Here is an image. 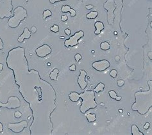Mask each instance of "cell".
Returning a JSON list of instances; mask_svg holds the SVG:
<instances>
[{
  "mask_svg": "<svg viewBox=\"0 0 152 135\" xmlns=\"http://www.w3.org/2000/svg\"><path fill=\"white\" fill-rule=\"evenodd\" d=\"M80 98L82 100V102L80 107V111L81 113H86L87 111L91 109H94L98 105L96 102L95 92L93 90L86 91L80 93Z\"/></svg>",
  "mask_w": 152,
  "mask_h": 135,
  "instance_id": "cell-3",
  "label": "cell"
},
{
  "mask_svg": "<svg viewBox=\"0 0 152 135\" xmlns=\"http://www.w3.org/2000/svg\"><path fill=\"white\" fill-rule=\"evenodd\" d=\"M62 1H66V0H49V3L51 4H55V3L62 2Z\"/></svg>",
  "mask_w": 152,
  "mask_h": 135,
  "instance_id": "cell-33",
  "label": "cell"
},
{
  "mask_svg": "<svg viewBox=\"0 0 152 135\" xmlns=\"http://www.w3.org/2000/svg\"><path fill=\"white\" fill-rule=\"evenodd\" d=\"M100 48L103 51H107L110 48V45L107 41H103L100 44Z\"/></svg>",
  "mask_w": 152,
  "mask_h": 135,
  "instance_id": "cell-23",
  "label": "cell"
},
{
  "mask_svg": "<svg viewBox=\"0 0 152 135\" xmlns=\"http://www.w3.org/2000/svg\"><path fill=\"white\" fill-rule=\"evenodd\" d=\"M84 36V32L82 30H80L78 32H75L72 36H71L69 39H66L64 41V45L65 47H74L78 45L79 40Z\"/></svg>",
  "mask_w": 152,
  "mask_h": 135,
  "instance_id": "cell-7",
  "label": "cell"
},
{
  "mask_svg": "<svg viewBox=\"0 0 152 135\" xmlns=\"http://www.w3.org/2000/svg\"><path fill=\"white\" fill-rule=\"evenodd\" d=\"M7 67L13 71L15 84L23 99L30 105L35 117L37 108L46 102L54 103L55 91L50 84L42 79L35 70H29L24 48L18 46L10 50L6 60Z\"/></svg>",
  "mask_w": 152,
  "mask_h": 135,
  "instance_id": "cell-1",
  "label": "cell"
},
{
  "mask_svg": "<svg viewBox=\"0 0 152 135\" xmlns=\"http://www.w3.org/2000/svg\"><path fill=\"white\" fill-rule=\"evenodd\" d=\"M117 75V71L116 70H112L110 72V77L112 78H116Z\"/></svg>",
  "mask_w": 152,
  "mask_h": 135,
  "instance_id": "cell-26",
  "label": "cell"
},
{
  "mask_svg": "<svg viewBox=\"0 0 152 135\" xmlns=\"http://www.w3.org/2000/svg\"><path fill=\"white\" fill-rule=\"evenodd\" d=\"M117 5L114 0H107L103 4V8L107 10V19L109 25H112L115 19L114 11L116 8Z\"/></svg>",
  "mask_w": 152,
  "mask_h": 135,
  "instance_id": "cell-6",
  "label": "cell"
},
{
  "mask_svg": "<svg viewBox=\"0 0 152 135\" xmlns=\"http://www.w3.org/2000/svg\"><path fill=\"white\" fill-rule=\"evenodd\" d=\"M61 10L63 13H67V12H70L71 17H75L76 16V11L73 8H71L70 6L65 5L62 7Z\"/></svg>",
  "mask_w": 152,
  "mask_h": 135,
  "instance_id": "cell-14",
  "label": "cell"
},
{
  "mask_svg": "<svg viewBox=\"0 0 152 135\" xmlns=\"http://www.w3.org/2000/svg\"><path fill=\"white\" fill-rule=\"evenodd\" d=\"M52 16V12L49 10H45L42 14V18L44 19H46L48 17H50Z\"/></svg>",
  "mask_w": 152,
  "mask_h": 135,
  "instance_id": "cell-24",
  "label": "cell"
},
{
  "mask_svg": "<svg viewBox=\"0 0 152 135\" xmlns=\"http://www.w3.org/2000/svg\"><path fill=\"white\" fill-rule=\"evenodd\" d=\"M115 61H117H117H120V56H115Z\"/></svg>",
  "mask_w": 152,
  "mask_h": 135,
  "instance_id": "cell-40",
  "label": "cell"
},
{
  "mask_svg": "<svg viewBox=\"0 0 152 135\" xmlns=\"http://www.w3.org/2000/svg\"><path fill=\"white\" fill-rule=\"evenodd\" d=\"M13 5L12 0H0V19L9 18L12 16Z\"/></svg>",
  "mask_w": 152,
  "mask_h": 135,
  "instance_id": "cell-5",
  "label": "cell"
},
{
  "mask_svg": "<svg viewBox=\"0 0 152 135\" xmlns=\"http://www.w3.org/2000/svg\"><path fill=\"white\" fill-rule=\"evenodd\" d=\"M125 82L123 80H117V86L119 87H122L125 85Z\"/></svg>",
  "mask_w": 152,
  "mask_h": 135,
  "instance_id": "cell-28",
  "label": "cell"
},
{
  "mask_svg": "<svg viewBox=\"0 0 152 135\" xmlns=\"http://www.w3.org/2000/svg\"><path fill=\"white\" fill-rule=\"evenodd\" d=\"M105 89V84L103 83H99V84H98V85L96 86V88L93 89L95 93H98L100 91H103Z\"/></svg>",
  "mask_w": 152,
  "mask_h": 135,
  "instance_id": "cell-22",
  "label": "cell"
},
{
  "mask_svg": "<svg viewBox=\"0 0 152 135\" xmlns=\"http://www.w3.org/2000/svg\"><path fill=\"white\" fill-rule=\"evenodd\" d=\"M58 74H59V70L58 68H54L49 74V77L53 80H57Z\"/></svg>",
  "mask_w": 152,
  "mask_h": 135,
  "instance_id": "cell-19",
  "label": "cell"
},
{
  "mask_svg": "<svg viewBox=\"0 0 152 135\" xmlns=\"http://www.w3.org/2000/svg\"><path fill=\"white\" fill-rule=\"evenodd\" d=\"M94 6L92 5H88L86 6V8H87V10H91L93 8Z\"/></svg>",
  "mask_w": 152,
  "mask_h": 135,
  "instance_id": "cell-37",
  "label": "cell"
},
{
  "mask_svg": "<svg viewBox=\"0 0 152 135\" xmlns=\"http://www.w3.org/2000/svg\"><path fill=\"white\" fill-rule=\"evenodd\" d=\"M68 18H67V16L66 15H63L61 16V20L62 21H66L67 20Z\"/></svg>",
  "mask_w": 152,
  "mask_h": 135,
  "instance_id": "cell-36",
  "label": "cell"
},
{
  "mask_svg": "<svg viewBox=\"0 0 152 135\" xmlns=\"http://www.w3.org/2000/svg\"><path fill=\"white\" fill-rule=\"evenodd\" d=\"M37 27L36 26H32L31 28V33H33V34H35V33L37 32Z\"/></svg>",
  "mask_w": 152,
  "mask_h": 135,
  "instance_id": "cell-32",
  "label": "cell"
},
{
  "mask_svg": "<svg viewBox=\"0 0 152 135\" xmlns=\"http://www.w3.org/2000/svg\"><path fill=\"white\" fill-rule=\"evenodd\" d=\"M50 30L55 33L58 32H59V27H58V26L57 25V24H54V25H53L50 28Z\"/></svg>",
  "mask_w": 152,
  "mask_h": 135,
  "instance_id": "cell-25",
  "label": "cell"
},
{
  "mask_svg": "<svg viewBox=\"0 0 152 135\" xmlns=\"http://www.w3.org/2000/svg\"><path fill=\"white\" fill-rule=\"evenodd\" d=\"M86 118H87L88 122H89V123H92V122H95L96 120V114L94 113L86 114Z\"/></svg>",
  "mask_w": 152,
  "mask_h": 135,
  "instance_id": "cell-20",
  "label": "cell"
},
{
  "mask_svg": "<svg viewBox=\"0 0 152 135\" xmlns=\"http://www.w3.org/2000/svg\"><path fill=\"white\" fill-rule=\"evenodd\" d=\"M52 48L49 45H46V44L39 46L36 50V55L39 57H41V58H43V57L49 56V55L52 53Z\"/></svg>",
  "mask_w": 152,
  "mask_h": 135,
  "instance_id": "cell-11",
  "label": "cell"
},
{
  "mask_svg": "<svg viewBox=\"0 0 152 135\" xmlns=\"http://www.w3.org/2000/svg\"><path fill=\"white\" fill-rule=\"evenodd\" d=\"M3 67H4V66H3V64L2 63H0V72L1 71H2L3 70Z\"/></svg>",
  "mask_w": 152,
  "mask_h": 135,
  "instance_id": "cell-41",
  "label": "cell"
},
{
  "mask_svg": "<svg viewBox=\"0 0 152 135\" xmlns=\"http://www.w3.org/2000/svg\"><path fill=\"white\" fill-rule=\"evenodd\" d=\"M109 94L112 99H114V100H115L116 101H121V99H122V97L118 96V95L117 94L116 92L114 90L109 91Z\"/></svg>",
  "mask_w": 152,
  "mask_h": 135,
  "instance_id": "cell-17",
  "label": "cell"
},
{
  "mask_svg": "<svg viewBox=\"0 0 152 135\" xmlns=\"http://www.w3.org/2000/svg\"><path fill=\"white\" fill-rule=\"evenodd\" d=\"M149 126H150V124H149V122H146V123L144 125V126H143V129L145 130L148 129L149 127Z\"/></svg>",
  "mask_w": 152,
  "mask_h": 135,
  "instance_id": "cell-34",
  "label": "cell"
},
{
  "mask_svg": "<svg viewBox=\"0 0 152 135\" xmlns=\"http://www.w3.org/2000/svg\"><path fill=\"white\" fill-rule=\"evenodd\" d=\"M22 113L20 112V111H15V113H14V116H15L16 118H21L22 116Z\"/></svg>",
  "mask_w": 152,
  "mask_h": 135,
  "instance_id": "cell-29",
  "label": "cell"
},
{
  "mask_svg": "<svg viewBox=\"0 0 152 135\" xmlns=\"http://www.w3.org/2000/svg\"><path fill=\"white\" fill-rule=\"evenodd\" d=\"M3 48H4V43L2 38L0 37V50H3Z\"/></svg>",
  "mask_w": 152,
  "mask_h": 135,
  "instance_id": "cell-31",
  "label": "cell"
},
{
  "mask_svg": "<svg viewBox=\"0 0 152 135\" xmlns=\"http://www.w3.org/2000/svg\"><path fill=\"white\" fill-rule=\"evenodd\" d=\"M148 57H149L150 60L152 59V51H149V52L148 53Z\"/></svg>",
  "mask_w": 152,
  "mask_h": 135,
  "instance_id": "cell-39",
  "label": "cell"
},
{
  "mask_svg": "<svg viewBox=\"0 0 152 135\" xmlns=\"http://www.w3.org/2000/svg\"><path fill=\"white\" fill-rule=\"evenodd\" d=\"M110 66V62L106 59L100 60L97 61L92 63V67L96 71L99 72H104L108 69Z\"/></svg>",
  "mask_w": 152,
  "mask_h": 135,
  "instance_id": "cell-10",
  "label": "cell"
},
{
  "mask_svg": "<svg viewBox=\"0 0 152 135\" xmlns=\"http://www.w3.org/2000/svg\"><path fill=\"white\" fill-rule=\"evenodd\" d=\"M69 98L70 100L73 102H77L80 100V94L77 92L72 91L69 94Z\"/></svg>",
  "mask_w": 152,
  "mask_h": 135,
  "instance_id": "cell-16",
  "label": "cell"
},
{
  "mask_svg": "<svg viewBox=\"0 0 152 135\" xmlns=\"http://www.w3.org/2000/svg\"><path fill=\"white\" fill-rule=\"evenodd\" d=\"M20 107L21 100L17 97H9L6 103H2L0 102V109L2 107H5L8 109V110H13V109L19 108Z\"/></svg>",
  "mask_w": 152,
  "mask_h": 135,
  "instance_id": "cell-8",
  "label": "cell"
},
{
  "mask_svg": "<svg viewBox=\"0 0 152 135\" xmlns=\"http://www.w3.org/2000/svg\"><path fill=\"white\" fill-rule=\"evenodd\" d=\"M131 134L132 135H144L136 125H132L131 127Z\"/></svg>",
  "mask_w": 152,
  "mask_h": 135,
  "instance_id": "cell-18",
  "label": "cell"
},
{
  "mask_svg": "<svg viewBox=\"0 0 152 135\" xmlns=\"http://www.w3.org/2000/svg\"><path fill=\"white\" fill-rule=\"evenodd\" d=\"M3 131V126L2 122H0V132H2Z\"/></svg>",
  "mask_w": 152,
  "mask_h": 135,
  "instance_id": "cell-38",
  "label": "cell"
},
{
  "mask_svg": "<svg viewBox=\"0 0 152 135\" xmlns=\"http://www.w3.org/2000/svg\"><path fill=\"white\" fill-rule=\"evenodd\" d=\"M94 26L96 28V30L94 32V34L96 35H99L100 34V33L102 32V30H104L105 26L103 24V22L101 21H96L94 23Z\"/></svg>",
  "mask_w": 152,
  "mask_h": 135,
  "instance_id": "cell-15",
  "label": "cell"
},
{
  "mask_svg": "<svg viewBox=\"0 0 152 135\" xmlns=\"http://www.w3.org/2000/svg\"><path fill=\"white\" fill-rule=\"evenodd\" d=\"M27 17V10L24 7L18 6L14 10V15L9 18L7 24L10 28L15 29L19 26L21 23L25 20Z\"/></svg>",
  "mask_w": 152,
  "mask_h": 135,
  "instance_id": "cell-4",
  "label": "cell"
},
{
  "mask_svg": "<svg viewBox=\"0 0 152 135\" xmlns=\"http://www.w3.org/2000/svg\"><path fill=\"white\" fill-rule=\"evenodd\" d=\"M69 70L70 71H72V72H75L76 71V65L72 64L71 66H70L69 67Z\"/></svg>",
  "mask_w": 152,
  "mask_h": 135,
  "instance_id": "cell-30",
  "label": "cell"
},
{
  "mask_svg": "<svg viewBox=\"0 0 152 135\" xmlns=\"http://www.w3.org/2000/svg\"><path fill=\"white\" fill-rule=\"evenodd\" d=\"M28 127V122L26 120L18 122V123H8V129L14 133H20Z\"/></svg>",
  "mask_w": 152,
  "mask_h": 135,
  "instance_id": "cell-9",
  "label": "cell"
},
{
  "mask_svg": "<svg viewBox=\"0 0 152 135\" xmlns=\"http://www.w3.org/2000/svg\"><path fill=\"white\" fill-rule=\"evenodd\" d=\"M64 32H65V34H66L67 35H71V30H70V29H65V30H64Z\"/></svg>",
  "mask_w": 152,
  "mask_h": 135,
  "instance_id": "cell-35",
  "label": "cell"
},
{
  "mask_svg": "<svg viewBox=\"0 0 152 135\" xmlns=\"http://www.w3.org/2000/svg\"><path fill=\"white\" fill-rule=\"evenodd\" d=\"M98 16V12L96 11H91L86 15V18L88 19H94Z\"/></svg>",
  "mask_w": 152,
  "mask_h": 135,
  "instance_id": "cell-21",
  "label": "cell"
},
{
  "mask_svg": "<svg viewBox=\"0 0 152 135\" xmlns=\"http://www.w3.org/2000/svg\"><path fill=\"white\" fill-rule=\"evenodd\" d=\"M30 37H31V32L28 28H25L23 30V34L18 37V41L19 43H23L25 39H29Z\"/></svg>",
  "mask_w": 152,
  "mask_h": 135,
  "instance_id": "cell-13",
  "label": "cell"
},
{
  "mask_svg": "<svg viewBox=\"0 0 152 135\" xmlns=\"http://www.w3.org/2000/svg\"><path fill=\"white\" fill-rule=\"evenodd\" d=\"M81 59H82V57H81V56L80 53H77L75 56V59L76 61V62H78Z\"/></svg>",
  "mask_w": 152,
  "mask_h": 135,
  "instance_id": "cell-27",
  "label": "cell"
},
{
  "mask_svg": "<svg viewBox=\"0 0 152 135\" xmlns=\"http://www.w3.org/2000/svg\"><path fill=\"white\" fill-rule=\"evenodd\" d=\"M149 89L139 91L135 93V102L132 105V110L142 115H146L152 105V80L148 82Z\"/></svg>",
  "mask_w": 152,
  "mask_h": 135,
  "instance_id": "cell-2",
  "label": "cell"
},
{
  "mask_svg": "<svg viewBox=\"0 0 152 135\" xmlns=\"http://www.w3.org/2000/svg\"><path fill=\"white\" fill-rule=\"evenodd\" d=\"M87 75V73L86 71L83 70H80V75H79L77 79V83L81 90L85 89L86 88V87L87 86V83L86 80Z\"/></svg>",
  "mask_w": 152,
  "mask_h": 135,
  "instance_id": "cell-12",
  "label": "cell"
}]
</instances>
